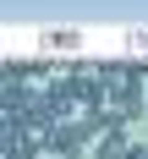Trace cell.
<instances>
[{
    "label": "cell",
    "mask_w": 148,
    "mask_h": 159,
    "mask_svg": "<svg viewBox=\"0 0 148 159\" xmlns=\"http://www.w3.org/2000/svg\"><path fill=\"white\" fill-rule=\"evenodd\" d=\"M38 44H44V49H82V33H71V28H55V33H44Z\"/></svg>",
    "instance_id": "1"
},
{
    "label": "cell",
    "mask_w": 148,
    "mask_h": 159,
    "mask_svg": "<svg viewBox=\"0 0 148 159\" xmlns=\"http://www.w3.org/2000/svg\"><path fill=\"white\" fill-rule=\"evenodd\" d=\"M126 44H132V49H148V28H132V33H126Z\"/></svg>",
    "instance_id": "2"
}]
</instances>
